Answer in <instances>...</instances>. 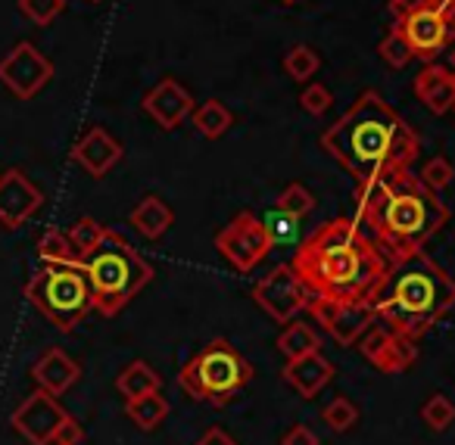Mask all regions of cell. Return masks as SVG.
<instances>
[{
	"label": "cell",
	"mask_w": 455,
	"mask_h": 445,
	"mask_svg": "<svg viewBox=\"0 0 455 445\" xmlns=\"http://www.w3.org/2000/svg\"><path fill=\"white\" fill-rule=\"evenodd\" d=\"M322 150L359 181H390L411 171L421 134L378 94L362 91L353 107L322 134Z\"/></svg>",
	"instance_id": "cell-1"
},
{
	"label": "cell",
	"mask_w": 455,
	"mask_h": 445,
	"mask_svg": "<svg viewBox=\"0 0 455 445\" xmlns=\"http://www.w3.org/2000/svg\"><path fill=\"white\" fill-rule=\"evenodd\" d=\"M387 252L359 227L355 219H331L306 240L291 268L309 296L371 306L387 274Z\"/></svg>",
	"instance_id": "cell-2"
},
{
	"label": "cell",
	"mask_w": 455,
	"mask_h": 445,
	"mask_svg": "<svg viewBox=\"0 0 455 445\" xmlns=\"http://www.w3.org/2000/svg\"><path fill=\"white\" fill-rule=\"evenodd\" d=\"M353 203L355 221L371 227L387 258L424 250V243L449 221V206L440 194L411 171L390 181H359Z\"/></svg>",
	"instance_id": "cell-3"
},
{
	"label": "cell",
	"mask_w": 455,
	"mask_h": 445,
	"mask_svg": "<svg viewBox=\"0 0 455 445\" xmlns=\"http://www.w3.org/2000/svg\"><path fill=\"white\" fill-rule=\"evenodd\" d=\"M374 318L405 339H421L455 308V277L424 250L390 258L371 302Z\"/></svg>",
	"instance_id": "cell-4"
},
{
	"label": "cell",
	"mask_w": 455,
	"mask_h": 445,
	"mask_svg": "<svg viewBox=\"0 0 455 445\" xmlns=\"http://www.w3.org/2000/svg\"><path fill=\"white\" fill-rule=\"evenodd\" d=\"M82 271L91 283L94 312L103 318L119 314L153 281V265L113 227H107L100 246L82 258Z\"/></svg>",
	"instance_id": "cell-5"
},
{
	"label": "cell",
	"mask_w": 455,
	"mask_h": 445,
	"mask_svg": "<svg viewBox=\"0 0 455 445\" xmlns=\"http://www.w3.org/2000/svg\"><path fill=\"white\" fill-rule=\"evenodd\" d=\"M253 380V364L228 343L225 337L209 339L181 370H178V386L194 401L212 408H225L243 393Z\"/></svg>",
	"instance_id": "cell-6"
},
{
	"label": "cell",
	"mask_w": 455,
	"mask_h": 445,
	"mask_svg": "<svg viewBox=\"0 0 455 445\" xmlns=\"http://www.w3.org/2000/svg\"><path fill=\"white\" fill-rule=\"evenodd\" d=\"M26 299L63 333H72L88 312H94V296L82 265H44L28 277Z\"/></svg>",
	"instance_id": "cell-7"
},
{
	"label": "cell",
	"mask_w": 455,
	"mask_h": 445,
	"mask_svg": "<svg viewBox=\"0 0 455 445\" xmlns=\"http://www.w3.org/2000/svg\"><path fill=\"white\" fill-rule=\"evenodd\" d=\"M215 250L235 271L250 274L275 250V237L259 215L243 209L215 234Z\"/></svg>",
	"instance_id": "cell-8"
},
{
	"label": "cell",
	"mask_w": 455,
	"mask_h": 445,
	"mask_svg": "<svg viewBox=\"0 0 455 445\" xmlns=\"http://www.w3.org/2000/svg\"><path fill=\"white\" fill-rule=\"evenodd\" d=\"M393 26L409 41L415 60L434 63L443 51L455 44V0H434L418 13L393 20Z\"/></svg>",
	"instance_id": "cell-9"
},
{
	"label": "cell",
	"mask_w": 455,
	"mask_h": 445,
	"mask_svg": "<svg viewBox=\"0 0 455 445\" xmlns=\"http://www.w3.org/2000/svg\"><path fill=\"white\" fill-rule=\"evenodd\" d=\"M309 290L303 287L299 274L291 265L272 268L253 287V302L275 321V324H291L306 306H309Z\"/></svg>",
	"instance_id": "cell-10"
},
{
	"label": "cell",
	"mask_w": 455,
	"mask_h": 445,
	"mask_svg": "<svg viewBox=\"0 0 455 445\" xmlns=\"http://www.w3.org/2000/svg\"><path fill=\"white\" fill-rule=\"evenodd\" d=\"M69 417L72 414L60 405L57 395L44 393V389H35L28 399H22V405L13 411L10 424L32 445H57L60 433L69 424Z\"/></svg>",
	"instance_id": "cell-11"
},
{
	"label": "cell",
	"mask_w": 455,
	"mask_h": 445,
	"mask_svg": "<svg viewBox=\"0 0 455 445\" xmlns=\"http://www.w3.org/2000/svg\"><path fill=\"white\" fill-rule=\"evenodd\" d=\"M53 63L32 44V41H20L7 57L0 60V82L7 84L20 100H32L35 94L51 84Z\"/></svg>",
	"instance_id": "cell-12"
},
{
	"label": "cell",
	"mask_w": 455,
	"mask_h": 445,
	"mask_svg": "<svg viewBox=\"0 0 455 445\" xmlns=\"http://www.w3.org/2000/svg\"><path fill=\"white\" fill-rule=\"evenodd\" d=\"M309 314L328 337H334L337 346L349 349L368 333V327L374 324V308L371 306H349V302H334V299H309Z\"/></svg>",
	"instance_id": "cell-13"
},
{
	"label": "cell",
	"mask_w": 455,
	"mask_h": 445,
	"mask_svg": "<svg viewBox=\"0 0 455 445\" xmlns=\"http://www.w3.org/2000/svg\"><path fill=\"white\" fill-rule=\"evenodd\" d=\"M359 352L365 355V362L371 364V368L380 370V374H403V370H409L411 364L418 362L415 339L399 337L396 330L378 324V321H374L365 337L359 339Z\"/></svg>",
	"instance_id": "cell-14"
},
{
	"label": "cell",
	"mask_w": 455,
	"mask_h": 445,
	"mask_svg": "<svg viewBox=\"0 0 455 445\" xmlns=\"http://www.w3.org/2000/svg\"><path fill=\"white\" fill-rule=\"evenodd\" d=\"M44 203V194L22 175L20 169H10L0 175V225L7 231L22 227Z\"/></svg>",
	"instance_id": "cell-15"
},
{
	"label": "cell",
	"mask_w": 455,
	"mask_h": 445,
	"mask_svg": "<svg viewBox=\"0 0 455 445\" xmlns=\"http://www.w3.org/2000/svg\"><path fill=\"white\" fill-rule=\"evenodd\" d=\"M140 107H144V113L150 115L163 131H175L184 119H190L196 103H194V97H190V91L184 88L178 78H163V82L147 91Z\"/></svg>",
	"instance_id": "cell-16"
},
{
	"label": "cell",
	"mask_w": 455,
	"mask_h": 445,
	"mask_svg": "<svg viewBox=\"0 0 455 445\" xmlns=\"http://www.w3.org/2000/svg\"><path fill=\"white\" fill-rule=\"evenodd\" d=\"M122 156H125L122 144L100 125L88 128V131L76 140V147H72V163L82 165L91 178H107L109 171L122 163Z\"/></svg>",
	"instance_id": "cell-17"
},
{
	"label": "cell",
	"mask_w": 455,
	"mask_h": 445,
	"mask_svg": "<svg viewBox=\"0 0 455 445\" xmlns=\"http://www.w3.org/2000/svg\"><path fill=\"white\" fill-rule=\"evenodd\" d=\"M415 97L434 115H446L455 107V75L446 66L427 63L415 75Z\"/></svg>",
	"instance_id": "cell-18"
},
{
	"label": "cell",
	"mask_w": 455,
	"mask_h": 445,
	"mask_svg": "<svg viewBox=\"0 0 455 445\" xmlns=\"http://www.w3.org/2000/svg\"><path fill=\"white\" fill-rule=\"evenodd\" d=\"M78 377H82L78 362H72V358L66 355L63 349H57V346H53V349H47L44 355L32 364V380L38 383V389L57 395V399L76 386Z\"/></svg>",
	"instance_id": "cell-19"
},
{
	"label": "cell",
	"mask_w": 455,
	"mask_h": 445,
	"mask_svg": "<svg viewBox=\"0 0 455 445\" xmlns=\"http://www.w3.org/2000/svg\"><path fill=\"white\" fill-rule=\"evenodd\" d=\"M334 364L322 355V352H312V355H303L297 362H287L281 377H284L287 386L297 389V395L303 399H315L331 380H334Z\"/></svg>",
	"instance_id": "cell-20"
},
{
	"label": "cell",
	"mask_w": 455,
	"mask_h": 445,
	"mask_svg": "<svg viewBox=\"0 0 455 445\" xmlns=\"http://www.w3.org/2000/svg\"><path fill=\"white\" fill-rule=\"evenodd\" d=\"M128 221H132L134 231H138L144 240H159L172 225H175V212H172V206L163 200V196L147 194L144 200L132 209Z\"/></svg>",
	"instance_id": "cell-21"
},
{
	"label": "cell",
	"mask_w": 455,
	"mask_h": 445,
	"mask_svg": "<svg viewBox=\"0 0 455 445\" xmlns=\"http://www.w3.org/2000/svg\"><path fill=\"white\" fill-rule=\"evenodd\" d=\"M116 389L122 399H140V395L163 393V377L150 368L147 362H132L122 368V374L116 377Z\"/></svg>",
	"instance_id": "cell-22"
},
{
	"label": "cell",
	"mask_w": 455,
	"mask_h": 445,
	"mask_svg": "<svg viewBox=\"0 0 455 445\" xmlns=\"http://www.w3.org/2000/svg\"><path fill=\"white\" fill-rule=\"evenodd\" d=\"M275 346H278V352L284 355V362H297V358L312 355V352L322 349V337L315 333V327L303 324V321H291V324L278 333Z\"/></svg>",
	"instance_id": "cell-23"
},
{
	"label": "cell",
	"mask_w": 455,
	"mask_h": 445,
	"mask_svg": "<svg viewBox=\"0 0 455 445\" xmlns=\"http://www.w3.org/2000/svg\"><path fill=\"white\" fill-rule=\"evenodd\" d=\"M169 411H172V405H169V399H163V393L140 395V399H125V417L144 433L156 430V426L169 417Z\"/></svg>",
	"instance_id": "cell-24"
},
{
	"label": "cell",
	"mask_w": 455,
	"mask_h": 445,
	"mask_svg": "<svg viewBox=\"0 0 455 445\" xmlns=\"http://www.w3.org/2000/svg\"><path fill=\"white\" fill-rule=\"evenodd\" d=\"M190 122H194V128L206 140H219L228 134V128L235 125V115H231V109L221 100H206V103H200V107H194Z\"/></svg>",
	"instance_id": "cell-25"
},
{
	"label": "cell",
	"mask_w": 455,
	"mask_h": 445,
	"mask_svg": "<svg viewBox=\"0 0 455 445\" xmlns=\"http://www.w3.org/2000/svg\"><path fill=\"white\" fill-rule=\"evenodd\" d=\"M38 256H41V262H44V265H82V258H78L69 234L57 231V227H51V231L41 234Z\"/></svg>",
	"instance_id": "cell-26"
},
{
	"label": "cell",
	"mask_w": 455,
	"mask_h": 445,
	"mask_svg": "<svg viewBox=\"0 0 455 445\" xmlns=\"http://www.w3.org/2000/svg\"><path fill=\"white\" fill-rule=\"evenodd\" d=\"M275 209H278L281 215H287V219L299 221V219H306L312 209H315V194H312L306 184L293 181V184H287V187L278 194V200H275Z\"/></svg>",
	"instance_id": "cell-27"
},
{
	"label": "cell",
	"mask_w": 455,
	"mask_h": 445,
	"mask_svg": "<svg viewBox=\"0 0 455 445\" xmlns=\"http://www.w3.org/2000/svg\"><path fill=\"white\" fill-rule=\"evenodd\" d=\"M359 417H362L359 405H355L349 395H337V399H331L328 405L322 408V420H324V426H328L331 433L353 430V426L359 424Z\"/></svg>",
	"instance_id": "cell-28"
},
{
	"label": "cell",
	"mask_w": 455,
	"mask_h": 445,
	"mask_svg": "<svg viewBox=\"0 0 455 445\" xmlns=\"http://www.w3.org/2000/svg\"><path fill=\"white\" fill-rule=\"evenodd\" d=\"M318 69H322V57H318V53L312 51L309 44H297V47H291V51H287L284 72L293 78V82L309 84L312 75H315Z\"/></svg>",
	"instance_id": "cell-29"
},
{
	"label": "cell",
	"mask_w": 455,
	"mask_h": 445,
	"mask_svg": "<svg viewBox=\"0 0 455 445\" xmlns=\"http://www.w3.org/2000/svg\"><path fill=\"white\" fill-rule=\"evenodd\" d=\"M421 420H424V426H427L430 433H443V430H449V426L455 424V405H452V399H446V395H430L427 401L421 405Z\"/></svg>",
	"instance_id": "cell-30"
},
{
	"label": "cell",
	"mask_w": 455,
	"mask_h": 445,
	"mask_svg": "<svg viewBox=\"0 0 455 445\" xmlns=\"http://www.w3.org/2000/svg\"><path fill=\"white\" fill-rule=\"evenodd\" d=\"M378 53H380V60H384L390 69H405V66L415 60V53H411V47H409V41L403 38V32H399L396 26H390V32L380 38V44H378Z\"/></svg>",
	"instance_id": "cell-31"
},
{
	"label": "cell",
	"mask_w": 455,
	"mask_h": 445,
	"mask_svg": "<svg viewBox=\"0 0 455 445\" xmlns=\"http://www.w3.org/2000/svg\"><path fill=\"white\" fill-rule=\"evenodd\" d=\"M103 234H107V227H103L97 219H91V215L78 219L76 225H72V231H69V240H72V246H76L78 258L91 256V252H94L97 246H100Z\"/></svg>",
	"instance_id": "cell-32"
},
{
	"label": "cell",
	"mask_w": 455,
	"mask_h": 445,
	"mask_svg": "<svg viewBox=\"0 0 455 445\" xmlns=\"http://www.w3.org/2000/svg\"><path fill=\"white\" fill-rule=\"evenodd\" d=\"M418 178H421L430 190H436V194H440V190H446L449 184L455 181V165L449 163L446 156H434V159H427V163L421 165Z\"/></svg>",
	"instance_id": "cell-33"
},
{
	"label": "cell",
	"mask_w": 455,
	"mask_h": 445,
	"mask_svg": "<svg viewBox=\"0 0 455 445\" xmlns=\"http://www.w3.org/2000/svg\"><path fill=\"white\" fill-rule=\"evenodd\" d=\"M66 10V0H20V13L35 26H51Z\"/></svg>",
	"instance_id": "cell-34"
},
{
	"label": "cell",
	"mask_w": 455,
	"mask_h": 445,
	"mask_svg": "<svg viewBox=\"0 0 455 445\" xmlns=\"http://www.w3.org/2000/svg\"><path fill=\"white\" fill-rule=\"evenodd\" d=\"M299 107H303V113H309V115H324L331 107H334V94H331L324 84H318V82H309L303 91H299Z\"/></svg>",
	"instance_id": "cell-35"
},
{
	"label": "cell",
	"mask_w": 455,
	"mask_h": 445,
	"mask_svg": "<svg viewBox=\"0 0 455 445\" xmlns=\"http://www.w3.org/2000/svg\"><path fill=\"white\" fill-rule=\"evenodd\" d=\"M281 445H322V442H318V436L306 424H293L291 430L281 436Z\"/></svg>",
	"instance_id": "cell-36"
},
{
	"label": "cell",
	"mask_w": 455,
	"mask_h": 445,
	"mask_svg": "<svg viewBox=\"0 0 455 445\" xmlns=\"http://www.w3.org/2000/svg\"><path fill=\"white\" fill-rule=\"evenodd\" d=\"M434 0H390V16L393 20H403L409 13H418V10L430 7Z\"/></svg>",
	"instance_id": "cell-37"
},
{
	"label": "cell",
	"mask_w": 455,
	"mask_h": 445,
	"mask_svg": "<svg viewBox=\"0 0 455 445\" xmlns=\"http://www.w3.org/2000/svg\"><path fill=\"white\" fill-rule=\"evenodd\" d=\"M82 439H84L82 424H78L76 417H69V424H66V426H63V433H60L57 445H82Z\"/></svg>",
	"instance_id": "cell-38"
},
{
	"label": "cell",
	"mask_w": 455,
	"mask_h": 445,
	"mask_svg": "<svg viewBox=\"0 0 455 445\" xmlns=\"http://www.w3.org/2000/svg\"><path fill=\"white\" fill-rule=\"evenodd\" d=\"M194 445H237V442L231 436H228V433L221 430V426H209V430L203 433V436L196 439Z\"/></svg>",
	"instance_id": "cell-39"
},
{
	"label": "cell",
	"mask_w": 455,
	"mask_h": 445,
	"mask_svg": "<svg viewBox=\"0 0 455 445\" xmlns=\"http://www.w3.org/2000/svg\"><path fill=\"white\" fill-rule=\"evenodd\" d=\"M449 63H452V69H455V47L449 51Z\"/></svg>",
	"instance_id": "cell-40"
},
{
	"label": "cell",
	"mask_w": 455,
	"mask_h": 445,
	"mask_svg": "<svg viewBox=\"0 0 455 445\" xmlns=\"http://www.w3.org/2000/svg\"><path fill=\"white\" fill-rule=\"evenodd\" d=\"M284 4H299V0H284Z\"/></svg>",
	"instance_id": "cell-41"
},
{
	"label": "cell",
	"mask_w": 455,
	"mask_h": 445,
	"mask_svg": "<svg viewBox=\"0 0 455 445\" xmlns=\"http://www.w3.org/2000/svg\"><path fill=\"white\" fill-rule=\"evenodd\" d=\"M91 4H100V0H91Z\"/></svg>",
	"instance_id": "cell-42"
},
{
	"label": "cell",
	"mask_w": 455,
	"mask_h": 445,
	"mask_svg": "<svg viewBox=\"0 0 455 445\" xmlns=\"http://www.w3.org/2000/svg\"><path fill=\"white\" fill-rule=\"evenodd\" d=\"M452 109H455V107H452Z\"/></svg>",
	"instance_id": "cell-43"
}]
</instances>
